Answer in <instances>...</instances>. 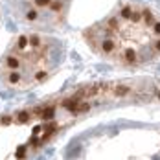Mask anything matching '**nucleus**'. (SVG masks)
<instances>
[{
	"label": "nucleus",
	"mask_w": 160,
	"mask_h": 160,
	"mask_svg": "<svg viewBox=\"0 0 160 160\" xmlns=\"http://www.w3.org/2000/svg\"><path fill=\"white\" fill-rule=\"evenodd\" d=\"M72 0H18L20 15L35 28H55L64 20Z\"/></svg>",
	"instance_id": "20e7f679"
},
{
	"label": "nucleus",
	"mask_w": 160,
	"mask_h": 160,
	"mask_svg": "<svg viewBox=\"0 0 160 160\" xmlns=\"http://www.w3.org/2000/svg\"><path fill=\"white\" fill-rule=\"evenodd\" d=\"M87 44L122 66H145L160 59V13L144 4H123L85 32Z\"/></svg>",
	"instance_id": "f03ea898"
},
{
	"label": "nucleus",
	"mask_w": 160,
	"mask_h": 160,
	"mask_svg": "<svg viewBox=\"0 0 160 160\" xmlns=\"http://www.w3.org/2000/svg\"><path fill=\"white\" fill-rule=\"evenodd\" d=\"M132 96L120 85H87L41 105L0 116V160H30L64 125L99 105Z\"/></svg>",
	"instance_id": "f257e3e1"
},
{
	"label": "nucleus",
	"mask_w": 160,
	"mask_h": 160,
	"mask_svg": "<svg viewBox=\"0 0 160 160\" xmlns=\"http://www.w3.org/2000/svg\"><path fill=\"white\" fill-rule=\"evenodd\" d=\"M145 160H160V151H157L155 155H151V157H147Z\"/></svg>",
	"instance_id": "39448f33"
},
{
	"label": "nucleus",
	"mask_w": 160,
	"mask_h": 160,
	"mask_svg": "<svg viewBox=\"0 0 160 160\" xmlns=\"http://www.w3.org/2000/svg\"><path fill=\"white\" fill-rule=\"evenodd\" d=\"M61 42L44 33H26L15 39L0 63V83L11 90L41 85L61 63Z\"/></svg>",
	"instance_id": "7ed1b4c3"
}]
</instances>
